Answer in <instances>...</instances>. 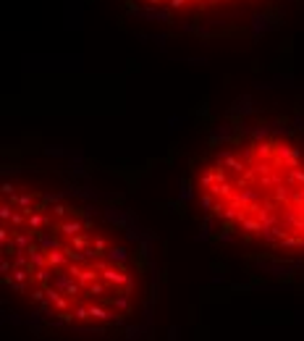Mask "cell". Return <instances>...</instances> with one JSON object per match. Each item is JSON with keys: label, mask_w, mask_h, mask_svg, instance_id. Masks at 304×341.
<instances>
[{"label": "cell", "mask_w": 304, "mask_h": 341, "mask_svg": "<svg viewBox=\"0 0 304 341\" xmlns=\"http://www.w3.org/2000/svg\"><path fill=\"white\" fill-rule=\"evenodd\" d=\"M3 291L18 315L73 336L136 323L152 291L139 226L61 171L11 168L0 200Z\"/></svg>", "instance_id": "1"}, {"label": "cell", "mask_w": 304, "mask_h": 341, "mask_svg": "<svg viewBox=\"0 0 304 341\" xmlns=\"http://www.w3.org/2000/svg\"><path fill=\"white\" fill-rule=\"evenodd\" d=\"M186 195L220 247L275 273H304V124L239 113L197 155Z\"/></svg>", "instance_id": "2"}, {"label": "cell", "mask_w": 304, "mask_h": 341, "mask_svg": "<svg viewBox=\"0 0 304 341\" xmlns=\"http://www.w3.org/2000/svg\"><path fill=\"white\" fill-rule=\"evenodd\" d=\"M128 18L186 37H228L265 32L297 0H118Z\"/></svg>", "instance_id": "3"}]
</instances>
